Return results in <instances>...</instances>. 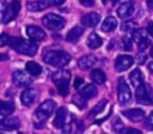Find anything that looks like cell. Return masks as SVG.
I'll list each match as a JSON object with an SVG mask.
<instances>
[{"label": "cell", "mask_w": 153, "mask_h": 134, "mask_svg": "<svg viewBox=\"0 0 153 134\" xmlns=\"http://www.w3.org/2000/svg\"><path fill=\"white\" fill-rule=\"evenodd\" d=\"M43 61L54 67H63L71 61L69 54L63 50H45L43 54Z\"/></svg>", "instance_id": "6da1fadb"}, {"label": "cell", "mask_w": 153, "mask_h": 134, "mask_svg": "<svg viewBox=\"0 0 153 134\" xmlns=\"http://www.w3.org/2000/svg\"><path fill=\"white\" fill-rule=\"evenodd\" d=\"M11 47L19 54H24V55H29V56H32L36 54L37 51V44L33 43L32 41H27V39H24L22 37H13L11 38V42H10Z\"/></svg>", "instance_id": "7a4b0ae2"}, {"label": "cell", "mask_w": 153, "mask_h": 134, "mask_svg": "<svg viewBox=\"0 0 153 134\" xmlns=\"http://www.w3.org/2000/svg\"><path fill=\"white\" fill-rule=\"evenodd\" d=\"M135 98L141 104H146V105L153 104V90H152L151 85L143 83L139 87H136Z\"/></svg>", "instance_id": "3957f363"}, {"label": "cell", "mask_w": 153, "mask_h": 134, "mask_svg": "<svg viewBox=\"0 0 153 134\" xmlns=\"http://www.w3.org/2000/svg\"><path fill=\"white\" fill-rule=\"evenodd\" d=\"M42 23L47 29H49L51 31H59L65 26L66 20L61 16H57L55 13H48V14L43 16Z\"/></svg>", "instance_id": "277c9868"}, {"label": "cell", "mask_w": 153, "mask_h": 134, "mask_svg": "<svg viewBox=\"0 0 153 134\" xmlns=\"http://www.w3.org/2000/svg\"><path fill=\"white\" fill-rule=\"evenodd\" d=\"M55 106H56V103L53 100V99H47L44 100L38 108L37 110L35 111V116L38 121H44L47 120L53 111L55 110Z\"/></svg>", "instance_id": "5b68a950"}, {"label": "cell", "mask_w": 153, "mask_h": 134, "mask_svg": "<svg viewBox=\"0 0 153 134\" xmlns=\"http://www.w3.org/2000/svg\"><path fill=\"white\" fill-rule=\"evenodd\" d=\"M117 98L120 104L124 105L127 103H129V100L131 99V92L129 86L127 85V83L123 79H120L118 81V86H117Z\"/></svg>", "instance_id": "8992f818"}, {"label": "cell", "mask_w": 153, "mask_h": 134, "mask_svg": "<svg viewBox=\"0 0 153 134\" xmlns=\"http://www.w3.org/2000/svg\"><path fill=\"white\" fill-rule=\"evenodd\" d=\"M12 79H13L14 85H17V86H29L32 83L31 74L29 72H25L22 69L16 71L12 75Z\"/></svg>", "instance_id": "52a82bcc"}, {"label": "cell", "mask_w": 153, "mask_h": 134, "mask_svg": "<svg viewBox=\"0 0 153 134\" xmlns=\"http://www.w3.org/2000/svg\"><path fill=\"white\" fill-rule=\"evenodd\" d=\"M19 126H20V121L14 116H6V117H1L0 120V128L2 130H14L19 128Z\"/></svg>", "instance_id": "ba28073f"}, {"label": "cell", "mask_w": 153, "mask_h": 134, "mask_svg": "<svg viewBox=\"0 0 153 134\" xmlns=\"http://www.w3.org/2000/svg\"><path fill=\"white\" fill-rule=\"evenodd\" d=\"M133 61V57L129 55H120L115 61V69L117 72H124L131 66Z\"/></svg>", "instance_id": "9c48e42d"}, {"label": "cell", "mask_w": 153, "mask_h": 134, "mask_svg": "<svg viewBox=\"0 0 153 134\" xmlns=\"http://www.w3.org/2000/svg\"><path fill=\"white\" fill-rule=\"evenodd\" d=\"M26 35L32 41H38V42H41L45 38V32L36 25H27L26 26Z\"/></svg>", "instance_id": "30bf717a"}, {"label": "cell", "mask_w": 153, "mask_h": 134, "mask_svg": "<svg viewBox=\"0 0 153 134\" xmlns=\"http://www.w3.org/2000/svg\"><path fill=\"white\" fill-rule=\"evenodd\" d=\"M37 95H38V92H37L36 89H33V87H27V89H25V90L22 92V95H20V100H22V103H23L24 105H31V104L36 100Z\"/></svg>", "instance_id": "8fae6325"}, {"label": "cell", "mask_w": 153, "mask_h": 134, "mask_svg": "<svg viewBox=\"0 0 153 134\" xmlns=\"http://www.w3.org/2000/svg\"><path fill=\"white\" fill-rule=\"evenodd\" d=\"M122 114L128 118L130 120L131 122H139V121H142L143 117H145V111L140 108H133V109H127V110H123Z\"/></svg>", "instance_id": "7c38bea8"}, {"label": "cell", "mask_w": 153, "mask_h": 134, "mask_svg": "<svg viewBox=\"0 0 153 134\" xmlns=\"http://www.w3.org/2000/svg\"><path fill=\"white\" fill-rule=\"evenodd\" d=\"M81 24L84 26H87V28H93L96 26L99 20H100V16L99 13H96V12H91V13H86L81 17Z\"/></svg>", "instance_id": "4fadbf2b"}, {"label": "cell", "mask_w": 153, "mask_h": 134, "mask_svg": "<svg viewBox=\"0 0 153 134\" xmlns=\"http://www.w3.org/2000/svg\"><path fill=\"white\" fill-rule=\"evenodd\" d=\"M51 80L54 84H61V83H69L71 80V72L67 69H59L53 73Z\"/></svg>", "instance_id": "5bb4252c"}, {"label": "cell", "mask_w": 153, "mask_h": 134, "mask_svg": "<svg viewBox=\"0 0 153 134\" xmlns=\"http://www.w3.org/2000/svg\"><path fill=\"white\" fill-rule=\"evenodd\" d=\"M67 114H68V111H67V109L65 106H61V108L57 109V112H56L55 118H54V122H53V124H54L55 128H63L65 127Z\"/></svg>", "instance_id": "9a60e30c"}, {"label": "cell", "mask_w": 153, "mask_h": 134, "mask_svg": "<svg viewBox=\"0 0 153 134\" xmlns=\"http://www.w3.org/2000/svg\"><path fill=\"white\" fill-rule=\"evenodd\" d=\"M133 12H134V6L130 1H124L117 8V16L120 18H123V19L130 17L133 14Z\"/></svg>", "instance_id": "2e32d148"}, {"label": "cell", "mask_w": 153, "mask_h": 134, "mask_svg": "<svg viewBox=\"0 0 153 134\" xmlns=\"http://www.w3.org/2000/svg\"><path fill=\"white\" fill-rule=\"evenodd\" d=\"M96 62H97L96 56H93V55H85L81 59H79L78 66H79L80 69L86 71V69H90L91 67H93L96 65Z\"/></svg>", "instance_id": "e0dca14e"}, {"label": "cell", "mask_w": 153, "mask_h": 134, "mask_svg": "<svg viewBox=\"0 0 153 134\" xmlns=\"http://www.w3.org/2000/svg\"><path fill=\"white\" fill-rule=\"evenodd\" d=\"M49 6V1L47 0H36V1H29L26 4V7L30 12H39L45 10Z\"/></svg>", "instance_id": "ac0fdd59"}, {"label": "cell", "mask_w": 153, "mask_h": 134, "mask_svg": "<svg viewBox=\"0 0 153 134\" xmlns=\"http://www.w3.org/2000/svg\"><path fill=\"white\" fill-rule=\"evenodd\" d=\"M84 34V29L82 28H80V26H74V28H72L68 32H67V35H66V41L67 42H71V43H75V42H78L79 41V38H80V36Z\"/></svg>", "instance_id": "d6986e66"}, {"label": "cell", "mask_w": 153, "mask_h": 134, "mask_svg": "<svg viewBox=\"0 0 153 134\" xmlns=\"http://www.w3.org/2000/svg\"><path fill=\"white\" fill-rule=\"evenodd\" d=\"M97 93H98V90H97V87H96L93 84H86V85H84V87L80 90V93H79V95H80L82 98H85V99L87 100V99L93 98Z\"/></svg>", "instance_id": "ffe728a7"}, {"label": "cell", "mask_w": 153, "mask_h": 134, "mask_svg": "<svg viewBox=\"0 0 153 134\" xmlns=\"http://www.w3.org/2000/svg\"><path fill=\"white\" fill-rule=\"evenodd\" d=\"M102 43H103V41H102L100 36H99L98 34H96V32H91V34L88 35V37H87V41H86L87 47L91 48V49H97V48H99V47L102 45Z\"/></svg>", "instance_id": "44dd1931"}, {"label": "cell", "mask_w": 153, "mask_h": 134, "mask_svg": "<svg viewBox=\"0 0 153 134\" xmlns=\"http://www.w3.org/2000/svg\"><path fill=\"white\" fill-rule=\"evenodd\" d=\"M129 80H130V83H131L134 86L139 87L141 84H143V74H142V72H141L139 68H135L134 71L130 72V74H129Z\"/></svg>", "instance_id": "7402d4cb"}, {"label": "cell", "mask_w": 153, "mask_h": 134, "mask_svg": "<svg viewBox=\"0 0 153 134\" xmlns=\"http://www.w3.org/2000/svg\"><path fill=\"white\" fill-rule=\"evenodd\" d=\"M14 110V103L13 102H5L1 100L0 102V115L1 117H6L10 116Z\"/></svg>", "instance_id": "603a6c76"}, {"label": "cell", "mask_w": 153, "mask_h": 134, "mask_svg": "<svg viewBox=\"0 0 153 134\" xmlns=\"http://www.w3.org/2000/svg\"><path fill=\"white\" fill-rule=\"evenodd\" d=\"M90 78H91V80L94 83V84H103V83H105V80H106V75H105V73L102 71V69H93L92 72H91V74H90Z\"/></svg>", "instance_id": "cb8c5ba5"}, {"label": "cell", "mask_w": 153, "mask_h": 134, "mask_svg": "<svg viewBox=\"0 0 153 134\" xmlns=\"http://www.w3.org/2000/svg\"><path fill=\"white\" fill-rule=\"evenodd\" d=\"M116 26H117V20L114 17H108V18H105V20L102 24V30L104 32H110V31L115 30Z\"/></svg>", "instance_id": "d4e9b609"}, {"label": "cell", "mask_w": 153, "mask_h": 134, "mask_svg": "<svg viewBox=\"0 0 153 134\" xmlns=\"http://www.w3.org/2000/svg\"><path fill=\"white\" fill-rule=\"evenodd\" d=\"M26 71L32 77H36V75H39L42 73V67L35 61H29V62H26Z\"/></svg>", "instance_id": "484cf974"}, {"label": "cell", "mask_w": 153, "mask_h": 134, "mask_svg": "<svg viewBox=\"0 0 153 134\" xmlns=\"http://www.w3.org/2000/svg\"><path fill=\"white\" fill-rule=\"evenodd\" d=\"M16 16H17V14L12 11V8H11L10 5H8L7 8L1 12V23H2V24H7L8 22L13 20V19L16 18Z\"/></svg>", "instance_id": "4316f807"}, {"label": "cell", "mask_w": 153, "mask_h": 134, "mask_svg": "<svg viewBox=\"0 0 153 134\" xmlns=\"http://www.w3.org/2000/svg\"><path fill=\"white\" fill-rule=\"evenodd\" d=\"M108 104V100L106 99H103V100H100L91 111H90V114H88V116L90 117H93V116H96V115H98L99 112H102L103 110H104V108H105V105Z\"/></svg>", "instance_id": "83f0119b"}, {"label": "cell", "mask_w": 153, "mask_h": 134, "mask_svg": "<svg viewBox=\"0 0 153 134\" xmlns=\"http://www.w3.org/2000/svg\"><path fill=\"white\" fill-rule=\"evenodd\" d=\"M137 29V24L135 22H131V20H126L122 23L121 25V30L122 31H126V32H129V31H135Z\"/></svg>", "instance_id": "f1b7e54d"}, {"label": "cell", "mask_w": 153, "mask_h": 134, "mask_svg": "<svg viewBox=\"0 0 153 134\" xmlns=\"http://www.w3.org/2000/svg\"><path fill=\"white\" fill-rule=\"evenodd\" d=\"M133 39L134 42H136L137 44H140L141 42H143L145 39H147L146 35H145V31L142 29H136L134 32H133Z\"/></svg>", "instance_id": "f546056e"}, {"label": "cell", "mask_w": 153, "mask_h": 134, "mask_svg": "<svg viewBox=\"0 0 153 134\" xmlns=\"http://www.w3.org/2000/svg\"><path fill=\"white\" fill-rule=\"evenodd\" d=\"M73 103L80 109V110H82V109H85V106H86V99L85 98H82L80 95H75L74 97H73Z\"/></svg>", "instance_id": "4dcf8cb0"}, {"label": "cell", "mask_w": 153, "mask_h": 134, "mask_svg": "<svg viewBox=\"0 0 153 134\" xmlns=\"http://www.w3.org/2000/svg\"><path fill=\"white\" fill-rule=\"evenodd\" d=\"M57 92H59L62 97H66L67 93L69 92L68 83H61V84H57Z\"/></svg>", "instance_id": "1f68e13d"}, {"label": "cell", "mask_w": 153, "mask_h": 134, "mask_svg": "<svg viewBox=\"0 0 153 134\" xmlns=\"http://www.w3.org/2000/svg\"><path fill=\"white\" fill-rule=\"evenodd\" d=\"M131 48H133V43H131L130 38L127 36H123L122 37V49L126 51H130Z\"/></svg>", "instance_id": "d6a6232c"}, {"label": "cell", "mask_w": 153, "mask_h": 134, "mask_svg": "<svg viewBox=\"0 0 153 134\" xmlns=\"http://www.w3.org/2000/svg\"><path fill=\"white\" fill-rule=\"evenodd\" d=\"M145 127L148 130H153V111L149 112V115L145 120Z\"/></svg>", "instance_id": "836d02e7"}, {"label": "cell", "mask_w": 153, "mask_h": 134, "mask_svg": "<svg viewBox=\"0 0 153 134\" xmlns=\"http://www.w3.org/2000/svg\"><path fill=\"white\" fill-rule=\"evenodd\" d=\"M10 7L12 8V11H13L16 14H18V12H19V10H20V1H19V0H13V1L11 2Z\"/></svg>", "instance_id": "e575fe53"}, {"label": "cell", "mask_w": 153, "mask_h": 134, "mask_svg": "<svg viewBox=\"0 0 153 134\" xmlns=\"http://www.w3.org/2000/svg\"><path fill=\"white\" fill-rule=\"evenodd\" d=\"M11 42V38H10V36L7 35V34H1V36H0V45L1 47H4V45H6L7 43H10Z\"/></svg>", "instance_id": "d590c367"}, {"label": "cell", "mask_w": 153, "mask_h": 134, "mask_svg": "<svg viewBox=\"0 0 153 134\" xmlns=\"http://www.w3.org/2000/svg\"><path fill=\"white\" fill-rule=\"evenodd\" d=\"M121 133L122 134H142V132L136 128H123Z\"/></svg>", "instance_id": "8d00e7d4"}, {"label": "cell", "mask_w": 153, "mask_h": 134, "mask_svg": "<svg viewBox=\"0 0 153 134\" xmlns=\"http://www.w3.org/2000/svg\"><path fill=\"white\" fill-rule=\"evenodd\" d=\"M146 59H147V56L145 54H137L135 57V62H137L139 65H142V63H145Z\"/></svg>", "instance_id": "74e56055"}, {"label": "cell", "mask_w": 153, "mask_h": 134, "mask_svg": "<svg viewBox=\"0 0 153 134\" xmlns=\"http://www.w3.org/2000/svg\"><path fill=\"white\" fill-rule=\"evenodd\" d=\"M80 1V4L82 5V6H85V7H91V6H93V4H94V0H79Z\"/></svg>", "instance_id": "f35d334b"}, {"label": "cell", "mask_w": 153, "mask_h": 134, "mask_svg": "<svg viewBox=\"0 0 153 134\" xmlns=\"http://www.w3.org/2000/svg\"><path fill=\"white\" fill-rule=\"evenodd\" d=\"M148 44H149V41H148V38H147V39H145L143 42H141V43H140V44H137V45H139V49L142 51V50H145V49H146V47H147Z\"/></svg>", "instance_id": "ab89813d"}, {"label": "cell", "mask_w": 153, "mask_h": 134, "mask_svg": "<svg viewBox=\"0 0 153 134\" xmlns=\"http://www.w3.org/2000/svg\"><path fill=\"white\" fill-rule=\"evenodd\" d=\"M84 84V79L82 78H76L74 81V87L75 89H80V86Z\"/></svg>", "instance_id": "60d3db41"}, {"label": "cell", "mask_w": 153, "mask_h": 134, "mask_svg": "<svg viewBox=\"0 0 153 134\" xmlns=\"http://www.w3.org/2000/svg\"><path fill=\"white\" fill-rule=\"evenodd\" d=\"M147 31L153 36V22H149L147 25Z\"/></svg>", "instance_id": "b9f144b4"}, {"label": "cell", "mask_w": 153, "mask_h": 134, "mask_svg": "<svg viewBox=\"0 0 153 134\" xmlns=\"http://www.w3.org/2000/svg\"><path fill=\"white\" fill-rule=\"evenodd\" d=\"M65 1H66V0H51V2H53L54 5H56V6H60V5H62Z\"/></svg>", "instance_id": "7bdbcfd3"}, {"label": "cell", "mask_w": 153, "mask_h": 134, "mask_svg": "<svg viewBox=\"0 0 153 134\" xmlns=\"http://www.w3.org/2000/svg\"><path fill=\"white\" fill-rule=\"evenodd\" d=\"M147 68H148V71H149L151 73H153V61H152L151 63H148V67H147Z\"/></svg>", "instance_id": "ee69618b"}, {"label": "cell", "mask_w": 153, "mask_h": 134, "mask_svg": "<svg viewBox=\"0 0 153 134\" xmlns=\"http://www.w3.org/2000/svg\"><path fill=\"white\" fill-rule=\"evenodd\" d=\"M0 57H1V60H2V61L7 60V55H6V54H1V55H0Z\"/></svg>", "instance_id": "f6af8a7d"}, {"label": "cell", "mask_w": 153, "mask_h": 134, "mask_svg": "<svg viewBox=\"0 0 153 134\" xmlns=\"http://www.w3.org/2000/svg\"><path fill=\"white\" fill-rule=\"evenodd\" d=\"M146 2H147V5H148L149 7L153 6V0H146Z\"/></svg>", "instance_id": "bcb514c9"}, {"label": "cell", "mask_w": 153, "mask_h": 134, "mask_svg": "<svg viewBox=\"0 0 153 134\" xmlns=\"http://www.w3.org/2000/svg\"><path fill=\"white\" fill-rule=\"evenodd\" d=\"M149 55H151V56L153 57V45L151 47V50H149Z\"/></svg>", "instance_id": "7dc6e473"}, {"label": "cell", "mask_w": 153, "mask_h": 134, "mask_svg": "<svg viewBox=\"0 0 153 134\" xmlns=\"http://www.w3.org/2000/svg\"><path fill=\"white\" fill-rule=\"evenodd\" d=\"M102 1H103V4H106V1H108V0H102Z\"/></svg>", "instance_id": "c3c4849f"}, {"label": "cell", "mask_w": 153, "mask_h": 134, "mask_svg": "<svg viewBox=\"0 0 153 134\" xmlns=\"http://www.w3.org/2000/svg\"><path fill=\"white\" fill-rule=\"evenodd\" d=\"M117 1H118V0H114V2H117Z\"/></svg>", "instance_id": "681fc988"}, {"label": "cell", "mask_w": 153, "mask_h": 134, "mask_svg": "<svg viewBox=\"0 0 153 134\" xmlns=\"http://www.w3.org/2000/svg\"><path fill=\"white\" fill-rule=\"evenodd\" d=\"M19 134H24V133H19Z\"/></svg>", "instance_id": "f907efd6"}]
</instances>
